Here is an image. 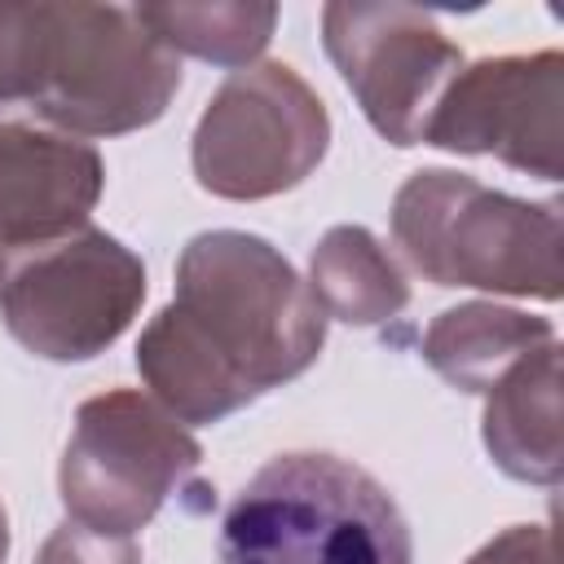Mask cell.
<instances>
[{
    "label": "cell",
    "instance_id": "14",
    "mask_svg": "<svg viewBox=\"0 0 564 564\" xmlns=\"http://www.w3.org/2000/svg\"><path fill=\"white\" fill-rule=\"evenodd\" d=\"M137 18L172 53L216 66H247L273 35V4H137Z\"/></svg>",
    "mask_w": 564,
    "mask_h": 564
},
{
    "label": "cell",
    "instance_id": "16",
    "mask_svg": "<svg viewBox=\"0 0 564 564\" xmlns=\"http://www.w3.org/2000/svg\"><path fill=\"white\" fill-rule=\"evenodd\" d=\"M31 84V4H0V106L26 101Z\"/></svg>",
    "mask_w": 564,
    "mask_h": 564
},
{
    "label": "cell",
    "instance_id": "19",
    "mask_svg": "<svg viewBox=\"0 0 564 564\" xmlns=\"http://www.w3.org/2000/svg\"><path fill=\"white\" fill-rule=\"evenodd\" d=\"M0 286H4V256H0Z\"/></svg>",
    "mask_w": 564,
    "mask_h": 564
},
{
    "label": "cell",
    "instance_id": "17",
    "mask_svg": "<svg viewBox=\"0 0 564 564\" xmlns=\"http://www.w3.org/2000/svg\"><path fill=\"white\" fill-rule=\"evenodd\" d=\"M467 564H555V533L551 524H516L485 542Z\"/></svg>",
    "mask_w": 564,
    "mask_h": 564
},
{
    "label": "cell",
    "instance_id": "2",
    "mask_svg": "<svg viewBox=\"0 0 564 564\" xmlns=\"http://www.w3.org/2000/svg\"><path fill=\"white\" fill-rule=\"evenodd\" d=\"M220 564H414L392 494L339 454H278L229 502Z\"/></svg>",
    "mask_w": 564,
    "mask_h": 564
},
{
    "label": "cell",
    "instance_id": "12",
    "mask_svg": "<svg viewBox=\"0 0 564 564\" xmlns=\"http://www.w3.org/2000/svg\"><path fill=\"white\" fill-rule=\"evenodd\" d=\"M551 339L555 326L542 317H524L516 308H494V304H463L432 322L423 339V357L454 388L489 392L520 357H529Z\"/></svg>",
    "mask_w": 564,
    "mask_h": 564
},
{
    "label": "cell",
    "instance_id": "13",
    "mask_svg": "<svg viewBox=\"0 0 564 564\" xmlns=\"http://www.w3.org/2000/svg\"><path fill=\"white\" fill-rule=\"evenodd\" d=\"M313 300L322 313L339 322L375 326V322L397 317L410 291L370 229L339 225L313 251Z\"/></svg>",
    "mask_w": 564,
    "mask_h": 564
},
{
    "label": "cell",
    "instance_id": "3",
    "mask_svg": "<svg viewBox=\"0 0 564 564\" xmlns=\"http://www.w3.org/2000/svg\"><path fill=\"white\" fill-rule=\"evenodd\" d=\"M181 57L123 4H31L26 106L75 137H119L163 115Z\"/></svg>",
    "mask_w": 564,
    "mask_h": 564
},
{
    "label": "cell",
    "instance_id": "9",
    "mask_svg": "<svg viewBox=\"0 0 564 564\" xmlns=\"http://www.w3.org/2000/svg\"><path fill=\"white\" fill-rule=\"evenodd\" d=\"M560 106L564 57H489L449 79L423 141L458 154H498L542 181L560 176Z\"/></svg>",
    "mask_w": 564,
    "mask_h": 564
},
{
    "label": "cell",
    "instance_id": "10",
    "mask_svg": "<svg viewBox=\"0 0 564 564\" xmlns=\"http://www.w3.org/2000/svg\"><path fill=\"white\" fill-rule=\"evenodd\" d=\"M106 167L88 141L0 123V256L84 229Z\"/></svg>",
    "mask_w": 564,
    "mask_h": 564
},
{
    "label": "cell",
    "instance_id": "15",
    "mask_svg": "<svg viewBox=\"0 0 564 564\" xmlns=\"http://www.w3.org/2000/svg\"><path fill=\"white\" fill-rule=\"evenodd\" d=\"M40 564H141V551L132 538H110L93 533L75 520H66L40 551Z\"/></svg>",
    "mask_w": 564,
    "mask_h": 564
},
{
    "label": "cell",
    "instance_id": "6",
    "mask_svg": "<svg viewBox=\"0 0 564 564\" xmlns=\"http://www.w3.org/2000/svg\"><path fill=\"white\" fill-rule=\"evenodd\" d=\"M326 141V106L286 62L242 66L198 119L194 172L220 198H269L300 185L322 163Z\"/></svg>",
    "mask_w": 564,
    "mask_h": 564
},
{
    "label": "cell",
    "instance_id": "18",
    "mask_svg": "<svg viewBox=\"0 0 564 564\" xmlns=\"http://www.w3.org/2000/svg\"><path fill=\"white\" fill-rule=\"evenodd\" d=\"M4 551H9V520H4V511H0V560H4Z\"/></svg>",
    "mask_w": 564,
    "mask_h": 564
},
{
    "label": "cell",
    "instance_id": "8",
    "mask_svg": "<svg viewBox=\"0 0 564 564\" xmlns=\"http://www.w3.org/2000/svg\"><path fill=\"white\" fill-rule=\"evenodd\" d=\"M322 40L366 119L392 145L423 141V128L463 66L441 26L410 4H326Z\"/></svg>",
    "mask_w": 564,
    "mask_h": 564
},
{
    "label": "cell",
    "instance_id": "1",
    "mask_svg": "<svg viewBox=\"0 0 564 564\" xmlns=\"http://www.w3.org/2000/svg\"><path fill=\"white\" fill-rule=\"evenodd\" d=\"M326 339V313L256 234H198L176 300L145 326L137 370L176 423H216L295 379Z\"/></svg>",
    "mask_w": 564,
    "mask_h": 564
},
{
    "label": "cell",
    "instance_id": "11",
    "mask_svg": "<svg viewBox=\"0 0 564 564\" xmlns=\"http://www.w3.org/2000/svg\"><path fill=\"white\" fill-rule=\"evenodd\" d=\"M485 445L516 480H560V344L520 357L494 388L485 410Z\"/></svg>",
    "mask_w": 564,
    "mask_h": 564
},
{
    "label": "cell",
    "instance_id": "4",
    "mask_svg": "<svg viewBox=\"0 0 564 564\" xmlns=\"http://www.w3.org/2000/svg\"><path fill=\"white\" fill-rule=\"evenodd\" d=\"M405 260L436 286L560 295V212L494 194L471 176L414 172L392 203Z\"/></svg>",
    "mask_w": 564,
    "mask_h": 564
},
{
    "label": "cell",
    "instance_id": "7",
    "mask_svg": "<svg viewBox=\"0 0 564 564\" xmlns=\"http://www.w3.org/2000/svg\"><path fill=\"white\" fill-rule=\"evenodd\" d=\"M145 295L141 260L101 229L35 247L4 273L0 308L13 339L48 361H88L123 335Z\"/></svg>",
    "mask_w": 564,
    "mask_h": 564
},
{
    "label": "cell",
    "instance_id": "5",
    "mask_svg": "<svg viewBox=\"0 0 564 564\" xmlns=\"http://www.w3.org/2000/svg\"><path fill=\"white\" fill-rule=\"evenodd\" d=\"M198 458V441L141 392L93 397L79 405L62 458L66 516L93 533L132 538Z\"/></svg>",
    "mask_w": 564,
    "mask_h": 564
}]
</instances>
